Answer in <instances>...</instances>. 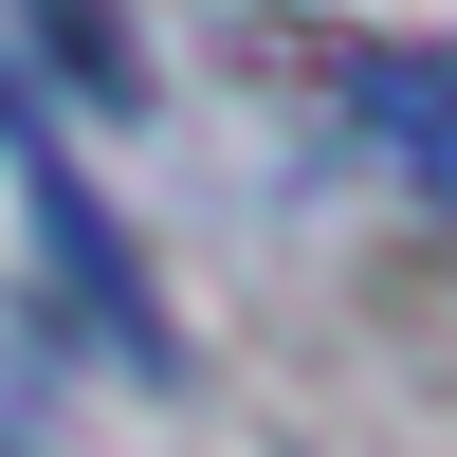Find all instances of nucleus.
<instances>
[{"mask_svg":"<svg viewBox=\"0 0 457 457\" xmlns=\"http://www.w3.org/2000/svg\"><path fill=\"white\" fill-rule=\"evenodd\" d=\"M366 129H385V165H403V183H421V202L457 220V37H421V55H385Z\"/></svg>","mask_w":457,"mask_h":457,"instance_id":"obj_1","label":"nucleus"},{"mask_svg":"<svg viewBox=\"0 0 457 457\" xmlns=\"http://www.w3.org/2000/svg\"><path fill=\"white\" fill-rule=\"evenodd\" d=\"M37 37H55V55H73V73H92V92H110V110H129V19H110V0H37Z\"/></svg>","mask_w":457,"mask_h":457,"instance_id":"obj_2","label":"nucleus"}]
</instances>
